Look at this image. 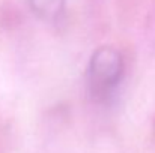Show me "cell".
I'll return each instance as SVG.
<instances>
[{"mask_svg":"<svg viewBox=\"0 0 155 153\" xmlns=\"http://www.w3.org/2000/svg\"><path fill=\"white\" fill-rule=\"evenodd\" d=\"M124 75V57L120 51L104 45L94 51L87 65V90L94 101L110 99Z\"/></svg>","mask_w":155,"mask_h":153,"instance_id":"6da1fadb","label":"cell"},{"mask_svg":"<svg viewBox=\"0 0 155 153\" xmlns=\"http://www.w3.org/2000/svg\"><path fill=\"white\" fill-rule=\"evenodd\" d=\"M30 11L42 21L59 23L65 17L66 0H26Z\"/></svg>","mask_w":155,"mask_h":153,"instance_id":"7a4b0ae2","label":"cell"}]
</instances>
